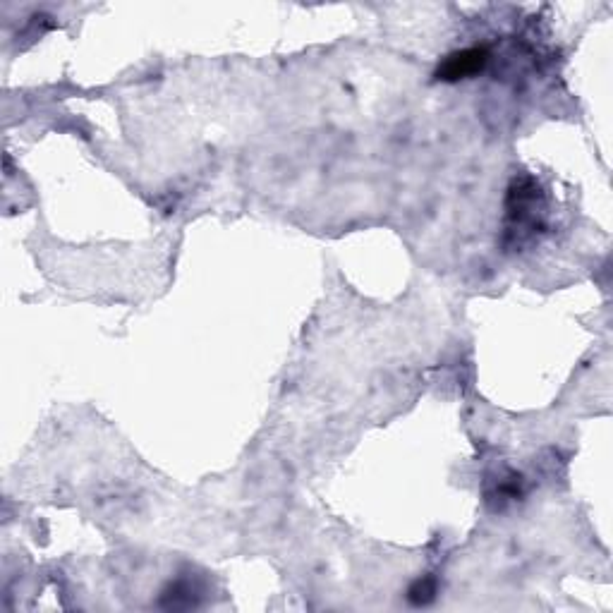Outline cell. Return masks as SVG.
I'll return each instance as SVG.
<instances>
[{
  "label": "cell",
  "instance_id": "cell-1",
  "mask_svg": "<svg viewBox=\"0 0 613 613\" xmlns=\"http://www.w3.org/2000/svg\"><path fill=\"white\" fill-rule=\"evenodd\" d=\"M508 235H518V240L537 233L542 228V190L530 178L515 180L508 194Z\"/></svg>",
  "mask_w": 613,
  "mask_h": 613
},
{
  "label": "cell",
  "instance_id": "cell-2",
  "mask_svg": "<svg viewBox=\"0 0 613 613\" xmlns=\"http://www.w3.org/2000/svg\"><path fill=\"white\" fill-rule=\"evenodd\" d=\"M487 63H489L487 48H465V51H455L443 60L439 70H436V77L443 82H458L482 72L487 68Z\"/></svg>",
  "mask_w": 613,
  "mask_h": 613
},
{
  "label": "cell",
  "instance_id": "cell-3",
  "mask_svg": "<svg viewBox=\"0 0 613 613\" xmlns=\"http://www.w3.org/2000/svg\"><path fill=\"white\" fill-rule=\"evenodd\" d=\"M434 597V582L432 580H420V582H415V585H412V590H410V602L412 604H427L429 599Z\"/></svg>",
  "mask_w": 613,
  "mask_h": 613
}]
</instances>
